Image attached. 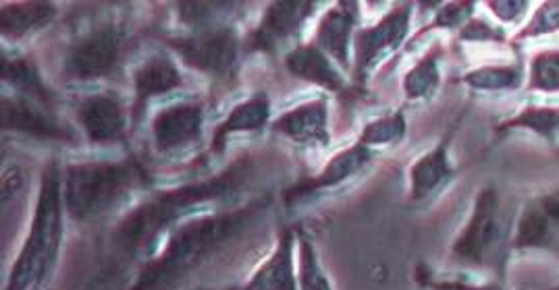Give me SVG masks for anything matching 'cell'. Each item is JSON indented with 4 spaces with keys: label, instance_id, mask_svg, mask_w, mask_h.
Listing matches in <instances>:
<instances>
[{
    "label": "cell",
    "instance_id": "33",
    "mask_svg": "<svg viewBox=\"0 0 559 290\" xmlns=\"http://www.w3.org/2000/svg\"><path fill=\"white\" fill-rule=\"evenodd\" d=\"M416 280L420 282V287L427 290H503L499 282H487V285H474L466 280H457V278H437L435 274L425 271V268L418 269Z\"/></svg>",
    "mask_w": 559,
    "mask_h": 290
},
{
    "label": "cell",
    "instance_id": "14",
    "mask_svg": "<svg viewBox=\"0 0 559 290\" xmlns=\"http://www.w3.org/2000/svg\"><path fill=\"white\" fill-rule=\"evenodd\" d=\"M558 193H543L531 200L514 222L510 249L514 251H558Z\"/></svg>",
    "mask_w": 559,
    "mask_h": 290
},
{
    "label": "cell",
    "instance_id": "9",
    "mask_svg": "<svg viewBox=\"0 0 559 290\" xmlns=\"http://www.w3.org/2000/svg\"><path fill=\"white\" fill-rule=\"evenodd\" d=\"M0 123L4 131H13L38 142L80 144L82 133L63 121L55 108L29 100L20 94H4L0 108Z\"/></svg>",
    "mask_w": 559,
    "mask_h": 290
},
{
    "label": "cell",
    "instance_id": "7",
    "mask_svg": "<svg viewBox=\"0 0 559 290\" xmlns=\"http://www.w3.org/2000/svg\"><path fill=\"white\" fill-rule=\"evenodd\" d=\"M167 46L186 67L211 80L223 82L236 73L241 52V36L236 25L223 23L173 36L167 40Z\"/></svg>",
    "mask_w": 559,
    "mask_h": 290
},
{
    "label": "cell",
    "instance_id": "5",
    "mask_svg": "<svg viewBox=\"0 0 559 290\" xmlns=\"http://www.w3.org/2000/svg\"><path fill=\"white\" fill-rule=\"evenodd\" d=\"M510 218L495 186L474 195L471 216L452 243V257L471 268H497L506 245L510 247Z\"/></svg>",
    "mask_w": 559,
    "mask_h": 290
},
{
    "label": "cell",
    "instance_id": "25",
    "mask_svg": "<svg viewBox=\"0 0 559 290\" xmlns=\"http://www.w3.org/2000/svg\"><path fill=\"white\" fill-rule=\"evenodd\" d=\"M526 80L524 64H485L462 75V83L474 92H514L520 89Z\"/></svg>",
    "mask_w": 559,
    "mask_h": 290
},
{
    "label": "cell",
    "instance_id": "19",
    "mask_svg": "<svg viewBox=\"0 0 559 290\" xmlns=\"http://www.w3.org/2000/svg\"><path fill=\"white\" fill-rule=\"evenodd\" d=\"M358 20L360 13L356 2H335L329 11H324L314 32L312 44L319 46L344 73L352 71V40Z\"/></svg>",
    "mask_w": 559,
    "mask_h": 290
},
{
    "label": "cell",
    "instance_id": "16",
    "mask_svg": "<svg viewBox=\"0 0 559 290\" xmlns=\"http://www.w3.org/2000/svg\"><path fill=\"white\" fill-rule=\"evenodd\" d=\"M234 290H300L298 287V232L283 227L266 259Z\"/></svg>",
    "mask_w": 559,
    "mask_h": 290
},
{
    "label": "cell",
    "instance_id": "32",
    "mask_svg": "<svg viewBox=\"0 0 559 290\" xmlns=\"http://www.w3.org/2000/svg\"><path fill=\"white\" fill-rule=\"evenodd\" d=\"M476 2H450L443 4L437 13L435 20L430 21V29H462L468 21L474 17Z\"/></svg>",
    "mask_w": 559,
    "mask_h": 290
},
{
    "label": "cell",
    "instance_id": "6",
    "mask_svg": "<svg viewBox=\"0 0 559 290\" xmlns=\"http://www.w3.org/2000/svg\"><path fill=\"white\" fill-rule=\"evenodd\" d=\"M126 27L105 21L86 29L69 44L63 59V75L69 82L90 83L112 77L126 57Z\"/></svg>",
    "mask_w": 559,
    "mask_h": 290
},
{
    "label": "cell",
    "instance_id": "18",
    "mask_svg": "<svg viewBox=\"0 0 559 290\" xmlns=\"http://www.w3.org/2000/svg\"><path fill=\"white\" fill-rule=\"evenodd\" d=\"M455 131H457V124H453L450 131H445L435 147H430L429 152H425L409 166V202L414 204L427 202L452 183L455 166L450 156V147H452Z\"/></svg>",
    "mask_w": 559,
    "mask_h": 290
},
{
    "label": "cell",
    "instance_id": "24",
    "mask_svg": "<svg viewBox=\"0 0 559 290\" xmlns=\"http://www.w3.org/2000/svg\"><path fill=\"white\" fill-rule=\"evenodd\" d=\"M559 112L556 106H526L518 114L495 124V133L508 135L512 131H531L543 142L556 145L558 142Z\"/></svg>",
    "mask_w": 559,
    "mask_h": 290
},
{
    "label": "cell",
    "instance_id": "13",
    "mask_svg": "<svg viewBox=\"0 0 559 290\" xmlns=\"http://www.w3.org/2000/svg\"><path fill=\"white\" fill-rule=\"evenodd\" d=\"M317 2L310 0H280L271 2L262 13L259 25L248 36L250 52H275L285 41L298 38L304 25L314 17Z\"/></svg>",
    "mask_w": 559,
    "mask_h": 290
},
{
    "label": "cell",
    "instance_id": "23",
    "mask_svg": "<svg viewBox=\"0 0 559 290\" xmlns=\"http://www.w3.org/2000/svg\"><path fill=\"white\" fill-rule=\"evenodd\" d=\"M57 4L44 0L4 2L0 11V32L4 40H22L48 27L57 17Z\"/></svg>",
    "mask_w": 559,
    "mask_h": 290
},
{
    "label": "cell",
    "instance_id": "12",
    "mask_svg": "<svg viewBox=\"0 0 559 290\" xmlns=\"http://www.w3.org/2000/svg\"><path fill=\"white\" fill-rule=\"evenodd\" d=\"M377 152L360 144L358 140L352 145H347L344 149H340L337 154H333L319 172L304 177L300 181H296L294 185L287 186L283 191V202L287 206L298 204L301 200H310L324 191H333L345 185L347 181H352L356 174H360L366 166L374 160Z\"/></svg>",
    "mask_w": 559,
    "mask_h": 290
},
{
    "label": "cell",
    "instance_id": "17",
    "mask_svg": "<svg viewBox=\"0 0 559 290\" xmlns=\"http://www.w3.org/2000/svg\"><path fill=\"white\" fill-rule=\"evenodd\" d=\"M273 133L283 140L304 147H329L331 126H329V98L319 96L314 100L298 104L277 119L271 121Z\"/></svg>",
    "mask_w": 559,
    "mask_h": 290
},
{
    "label": "cell",
    "instance_id": "15",
    "mask_svg": "<svg viewBox=\"0 0 559 290\" xmlns=\"http://www.w3.org/2000/svg\"><path fill=\"white\" fill-rule=\"evenodd\" d=\"M131 85V123H138L151 100L181 89L186 85V80L179 64L169 52H154L133 69Z\"/></svg>",
    "mask_w": 559,
    "mask_h": 290
},
{
    "label": "cell",
    "instance_id": "8",
    "mask_svg": "<svg viewBox=\"0 0 559 290\" xmlns=\"http://www.w3.org/2000/svg\"><path fill=\"white\" fill-rule=\"evenodd\" d=\"M414 4L404 2L393 7L370 27H360L352 40V77L365 83L366 77L379 67V62L395 52L409 36Z\"/></svg>",
    "mask_w": 559,
    "mask_h": 290
},
{
    "label": "cell",
    "instance_id": "20",
    "mask_svg": "<svg viewBox=\"0 0 559 290\" xmlns=\"http://www.w3.org/2000/svg\"><path fill=\"white\" fill-rule=\"evenodd\" d=\"M273 121V106L266 92H257L250 98L237 102L221 123L216 124L209 144L211 156H221L227 142L243 133H259Z\"/></svg>",
    "mask_w": 559,
    "mask_h": 290
},
{
    "label": "cell",
    "instance_id": "1",
    "mask_svg": "<svg viewBox=\"0 0 559 290\" xmlns=\"http://www.w3.org/2000/svg\"><path fill=\"white\" fill-rule=\"evenodd\" d=\"M271 204V195H260L241 206L206 209L181 220L165 234L151 257L140 264L130 290L175 289L237 241Z\"/></svg>",
    "mask_w": 559,
    "mask_h": 290
},
{
    "label": "cell",
    "instance_id": "34",
    "mask_svg": "<svg viewBox=\"0 0 559 290\" xmlns=\"http://www.w3.org/2000/svg\"><path fill=\"white\" fill-rule=\"evenodd\" d=\"M460 38L464 41H503L506 40V32L503 27H495L485 20L473 17L462 29H460Z\"/></svg>",
    "mask_w": 559,
    "mask_h": 290
},
{
    "label": "cell",
    "instance_id": "27",
    "mask_svg": "<svg viewBox=\"0 0 559 290\" xmlns=\"http://www.w3.org/2000/svg\"><path fill=\"white\" fill-rule=\"evenodd\" d=\"M406 133H408L406 114L402 110H395V112H389V114H383V117L366 123L358 135V142L377 152L383 147L402 144Z\"/></svg>",
    "mask_w": 559,
    "mask_h": 290
},
{
    "label": "cell",
    "instance_id": "11",
    "mask_svg": "<svg viewBox=\"0 0 559 290\" xmlns=\"http://www.w3.org/2000/svg\"><path fill=\"white\" fill-rule=\"evenodd\" d=\"M75 121L82 137L92 145L123 144L128 140L131 108L112 92H92L75 106Z\"/></svg>",
    "mask_w": 559,
    "mask_h": 290
},
{
    "label": "cell",
    "instance_id": "22",
    "mask_svg": "<svg viewBox=\"0 0 559 290\" xmlns=\"http://www.w3.org/2000/svg\"><path fill=\"white\" fill-rule=\"evenodd\" d=\"M0 64H2V82L13 87V94L36 100L48 108H55L57 94L48 87V83L44 82L43 73L34 59L17 52L9 55L4 50Z\"/></svg>",
    "mask_w": 559,
    "mask_h": 290
},
{
    "label": "cell",
    "instance_id": "35",
    "mask_svg": "<svg viewBox=\"0 0 559 290\" xmlns=\"http://www.w3.org/2000/svg\"><path fill=\"white\" fill-rule=\"evenodd\" d=\"M489 9H493V15L501 23H518L526 13H528V2L524 0H497L489 2Z\"/></svg>",
    "mask_w": 559,
    "mask_h": 290
},
{
    "label": "cell",
    "instance_id": "30",
    "mask_svg": "<svg viewBox=\"0 0 559 290\" xmlns=\"http://www.w3.org/2000/svg\"><path fill=\"white\" fill-rule=\"evenodd\" d=\"M528 92L540 94H558L559 87V52L558 48L540 50L528 67Z\"/></svg>",
    "mask_w": 559,
    "mask_h": 290
},
{
    "label": "cell",
    "instance_id": "2",
    "mask_svg": "<svg viewBox=\"0 0 559 290\" xmlns=\"http://www.w3.org/2000/svg\"><path fill=\"white\" fill-rule=\"evenodd\" d=\"M252 174V158L243 156L215 174L148 193L115 225L112 243L128 257H151L165 234L181 220L229 202Z\"/></svg>",
    "mask_w": 559,
    "mask_h": 290
},
{
    "label": "cell",
    "instance_id": "4",
    "mask_svg": "<svg viewBox=\"0 0 559 290\" xmlns=\"http://www.w3.org/2000/svg\"><path fill=\"white\" fill-rule=\"evenodd\" d=\"M148 185L146 168L133 156L121 160L71 162L63 166L67 216L82 225L98 222Z\"/></svg>",
    "mask_w": 559,
    "mask_h": 290
},
{
    "label": "cell",
    "instance_id": "3",
    "mask_svg": "<svg viewBox=\"0 0 559 290\" xmlns=\"http://www.w3.org/2000/svg\"><path fill=\"white\" fill-rule=\"evenodd\" d=\"M66 214L63 166L50 160L40 172L34 216L7 276L4 290H43L48 285L63 249Z\"/></svg>",
    "mask_w": 559,
    "mask_h": 290
},
{
    "label": "cell",
    "instance_id": "28",
    "mask_svg": "<svg viewBox=\"0 0 559 290\" xmlns=\"http://www.w3.org/2000/svg\"><path fill=\"white\" fill-rule=\"evenodd\" d=\"M298 287L300 290H333L319 249L304 232H298Z\"/></svg>",
    "mask_w": 559,
    "mask_h": 290
},
{
    "label": "cell",
    "instance_id": "10",
    "mask_svg": "<svg viewBox=\"0 0 559 290\" xmlns=\"http://www.w3.org/2000/svg\"><path fill=\"white\" fill-rule=\"evenodd\" d=\"M206 106L198 100L173 102L154 112L151 142L158 156H179L202 144Z\"/></svg>",
    "mask_w": 559,
    "mask_h": 290
},
{
    "label": "cell",
    "instance_id": "29",
    "mask_svg": "<svg viewBox=\"0 0 559 290\" xmlns=\"http://www.w3.org/2000/svg\"><path fill=\"white\" fill-rule=\"evenodd\" d=\"M236 2H179L177 15L188 32L223 25L236 9Z\"/></svg>",
    "mask_w": 559,
    "mask_h": 290
},
{
    "label": "cell",
    "instance_id": "21",
    "mask_svg": "<svg viewBox=\"0 0 559 290\" xmlns=\"http://www.w3.org/2000/svg\"><path fill=\"white\" fill-rule=\"evenodd\" d=\"M283 64L292 77L312 83L329 94H340L347 87L344 71L312 41L289 48L283 57Z\"/></svg>",
    "mask_w": 559,
    "mask_h": 290
},
{
    "label": "cell",
    "instance_id": "26",
    "mask_svg": "<svg viewBox=\"0 0 559 290\" xmlns=\"http://www.w3.org/2000/svg\"><path fill=\"white\" fill-rule=\"evenodd\" d=\"M441 87V52L432 50L416 62L402 80V92L408 102H425L435 98Z\"/></svg>",
    "mask_w": 559,
    "mask_h": 290
},
{
    "label": "cell",
    "instance_id": "31",
    "mask_svg": "<svg viewBox=\"0 0 559 290\" xmlns=\"http://www.w3.org/2000/svg\"><path fill=\"white\" fill-rule=\"evenodd\" d=\"M558 27V2H543L528 21V25L518 34L516 40H528V38H537V36L556 34Z\"/></svg>",
    "mask_w": 559,
    "mask_h": 290
}]
</instances>
